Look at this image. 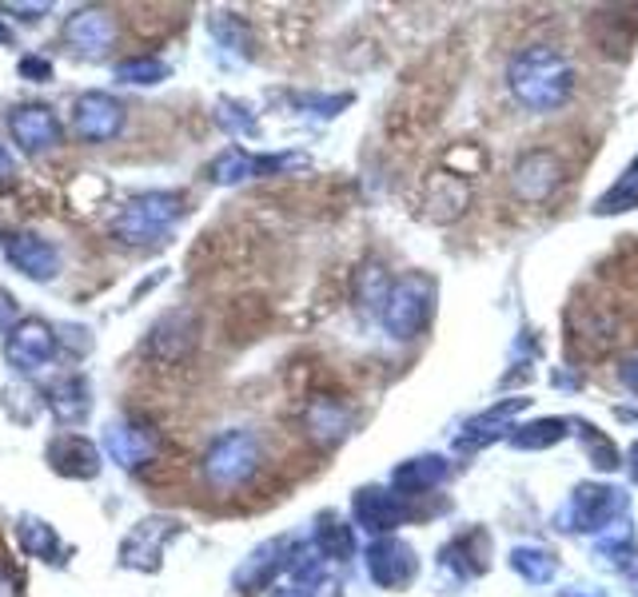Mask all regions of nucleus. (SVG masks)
Wrapping results in <instances>:
<instances>
[{
  "label": "nucleus",
  "mask_w": 638,
  "mask_h": 597,
  "mask_svg": "<svg viewBox=\"0 0 638 597\" xmlns=\"http://www.w3.org/2000/svg\"><path fill=\"white\" fill-rule=\"evenodd\" d=\"M180 196H164V192H152V196H140L128 204V211L120 216L117 235L124 243H156L164 231L180 219Z\"/></svg>",
  "instance_id": "1"
},
{
  "label": "nucleus",
  "mask_w": 638,
  "mask_h": 597,
  "mask_svg": "<svg viewBox=\"0 0 638 597\" xmlns=\"http://www.w3.org/2000/svg\"><path fill=\"white\" fill-rule=\"evenodd\" d=\"M4 355L16 370H36L45 367L48 358L57 355V334L52 327L40 319H21L12 327L9 343H4Z\"/></svg>",
  "instance_id": "2"
},
{
  "label": "nucleus",
  "mask_w": 638,
  "mask_h": 597,
  "mask_svg": "<svg viewBox=\"0 0 638 597\" xmlns=\"http://www.w3.org/2000/svg\"><path fill=\"white\" fill-rule=\"evenodd\" d=\"M76 136L93 139V144H105L124 127V103L112 100L105 93H88L76 100Z\"/></svg>",
  "instance_id": "3"
},
{
  "label": "nucleus",
  "mask_w": 638,
  "mask_h": 597,
  "mask_svg": "<svg viewBox=\"0 0 638 597\" xmlns=\"http://www.w3.org/2000/svg\"><path fill=\"white\" fill-rule=\"evenodd\" d=\"M9 132L24 151H40L60 144V120L40 103H21L9 112Z\"/></svg>",
  "instance_id": "4"
},
{
  "label": "nucleus",
  "mask_w": 638,
  "mask_h": 597,
  "mask_svg": "<svg viewBox=\"0 0 638 597\" xmlns=\"http://www.w3.org/2000/svg\"><path fill=\"white\" fill-rule=\"evenodd\" d=\"M4 255H9V264H16L28 279H52L60 267V255L57 247L40 235H9L4 240Z\"/></svg>",
  "instance_id": "5"
},
{
  "label": "nucleus",
  "mask_w": 638,
  "mask_h": 597,
  "mask_svg": "<svg viewBox=\"0 0 638 597\" xmlns=\"http://www.w3.org/2000/svg\"><path fill=\"white\" fill-rule=\"evenodd\" d=\"M255 466V450L248 438H220L216 447L208 450V474L216 478V483H240L244 474H252Z\"/></svg>",
  "instance_id": "6"
},
{
  "label": "nucleus",
  "mask_w": 638,
  "mask_h": 597,
  "mask_svg": "<svg viewBox=\"0 0 638 597\" xmlns=\"http://www.w3.org/2000/svg\"><path fill=\"white\" fill-rule=\"evenodd\" d=\"M48 459H52V466H57L60 474H72V478H93V474L100 471V454H96L93 442L81 435L57 438V442L48 447Z\"/></svg>",
  "instance_id": "7"
},
{
  "label": "nucleus",
  "mask_w": 638,
  "mask_h": 597,
  "mask_svg": "<svg viewBox=\"0 0 638 597\" xmlns=\"http://www.w3.org/2000/svg\"><path fill=\"white\" fill-rule=\"evenodd\" d=\"M64 33H69V40L81 52H100L112 40V21H108V12L88 9V12H76Z\"/></svg>",
  "instance_id": "8"
},
{
  "label": "nucleus",
  "mask_w": 638,
  "mask_h": 597,
  "mask_svg": "<svg viewBox=\"0 0 638 597\" xmlns=\"http://www.w3.org/2000/svg\"><path fill=\"white\" fill-rule=\"evenodd\" d=\"M188 319V310H172L168 319L156 322V331H152L148 339V351L152 355H160V358H180L192 346V327H184L180 331V322Z\"/></svg>",
  "instance_id": "9"
},
{
  "label": "nucleus",
  "mask_w": 638,
  "mask_h": 597,
  "mask_svg": "<svg viewBox=\"0 0 638 597\" xmlns=\"http://www.w3.org/2000/svg\"><path fill=\"white\" fill-rule=\"evenodd\" d=\"M48 406H52V414H57L60 423H81L84 414H88V387H84V379L57 382L48 391Z\"/></svg>",
  "instance_id": "10"
},
{
  "label": "nucleus",
  "mask_w": 638,
  "mask_h": 597,
  "mask_svg": "<svg viewBox=\"0 0 638 597\" xmlns=\"http://www.w3.org/2000/svg\"><path fill=\"white\" fill-rule=\"evenodd\" d=\"M108 450L117 454L124 466H136L152 454V438L148 430H140V426H117L112 438H108Z\"/></svg>",
  "instance_id": "11"
},
{
  "label": "nucleus",
  "mask_w": 638,
  "mask_h": 597,
  "mask_svg": "<svg viewBox=\"0 0 638 597\" xmlns=\"http://www.w3.org/2000/svg\"><path fill=\"white\" fill-rule=\"evenodd\" d=\"M117 76L124 84H156L168 76V69H164V60H156V57H136V60H120Z\"/></svg>",
  "instance_id": "12"
},
{
  "label": "nucleus",
  "mask_w": 638,
  "mask_h": 597,
  "mask_svg": "<svg viewBox=\"0 0 638 597\" xmlns=\"http://www.w3.org/2000/svg\"><path fill=\"white\" fill-rule=\"evenodd\" d=\"M21 538H24V546H28V553H52L57 550V538H52V529H48L45 522H24Z\"/></svg>",
  "instance_id": "13"
},
{
  "label": "nucleus",
  "mask_w": 638,
  "mask_h": 597,
  "mask_svg": "<svg viewBox=\"0 0 638 597\" xmlns=\"http://www.w3.org/2000/svg\"><path fill=\"white\" fill-rule=\"evenodd\" d=\"M21 72H24V76H33V81H40V84H45L48 76H52V69H48V60H24Z\"/></svg>",
  "instance_id": "14"
},
{
  "label": "nucleus",
  "mask_w": 638,
  "mask_h": 597,
  "mask_svg": "<svg viewBox=\"0 0 638 597\" xmlns=\"http://www.w3.org/2000/svg\"><path fill=\"white\" fill-rule=\"evenodd\" d=\"M12 319H16V298L0 288V327H9Z\"/></svg>",
  "instance_id": "15"
},
{
  "label": "nucleus",
  "mask_w": 638,
  "mask_h": 597,
  "mask_svg": "<svg viewBox=\"0 0 638 597\" xmlns=\"http://www.w3.org/2000/svg\"><path fill=\"white\" fill-rule=\"evenodd\" d=\"M0 597H16V577L4 565H0Z\"/></svg>",
  "instance_id": "16"
},
{
  "label": "nucleus",
  "mask_w": 638,
  "mask_h": 597,
  "mask_svg": "<svg viewBox=\"0 0 638 597\" xmlns=\"http://www.w3.org/2000/svg\"><path fill=\"white\" fill-rule=\"evenodd\" d=\"M12 172V160H9V151H4V144H0V175H9Z\"/></svg>",
  "instance_id": "17"
}]
</instances>
